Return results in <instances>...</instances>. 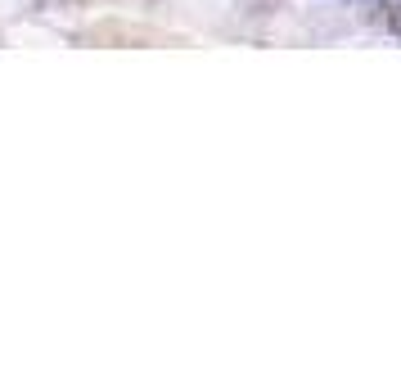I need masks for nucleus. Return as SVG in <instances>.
I'll return each mask as SVG.
<instances>
[{"mask_svg": "<svg viewBox=\"0 0 401 387\" xmlns=\"http://www.w3.org/2000/svg\"><path fill=\"white\" fill-rule=\"evenodd\" d=\"M361 5H379V0H361Z\"/></svg>", "mask_w": 401, "mask_h": 387, "instance_id": "obj_2", "label": "nucleus"}, {"mask_svg": "<svg viewBox=\"0 0 401 387\" xmlns=\"http://www.w3.org/2000/svg\"><path fill=\"white\" fill-rule=\"evenodd\" d=\"M388 32L401 36V5H392V10H388Z\"/></svg>", "mask_w": 401, "mask_h": 387, "instance_id": "obj_1", "label": "nucleus"}]
</instances>
